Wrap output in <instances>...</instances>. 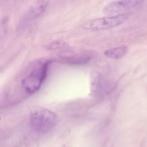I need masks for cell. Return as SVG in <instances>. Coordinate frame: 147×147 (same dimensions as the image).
Here are the masks:
<instances>
[{
	"label": "cell",
	"mask_w": 147,
	"mask_h": 147,
	"mask_svg": "<svg viewBox=\"0 0 147 147\" xmlns=\"http://www.w3.org/2000/svg\"><path fill=\"white\" fill-rule=\"evenodd\" d=\"M64 45H65V44L63 42L56 41L51 43L48 46V48L49 49L51 50L63 48L64 47Z\"/></svg>",
	"instance_id": "obj_8"
},
{
	"label": "cell",
	"mask_w": 147,
	"mask_h": 147,
	"mask_svg": "<svg viewBox=\"0 0 147 147\" xmlns=\"http://www.w3.org/2000/svg\"><path fill=\"white\" fill-rule=\"evenodd\" d=\"M30 120L32 126L35 130L39 132H46L55 126L57 119L53 112L41 107L32 111Z\"/></svg>",
	"instance_id": "obj_1"
},
{
	"label": "cell",
	"mask_w": 147,
	"mask_h": 147,
	"mask_svg": "<svg viewBox=\"0 0 147 147\" xmlns=\"http://www.w3.org/2000/svg\"><path fill=\"white\" fill-rule=\"evenodd\" d=\"M128 51V49L126 46H119L107 50L105 51L104 55L108 58L120 59L125 55Z\"/></svg>",
	"instance_id": "obj_6"
},
{
	"label": "cell",
	"mask_w": 147,
	"mask_h": 147,
	"mask_svg": "<svg viewBox=\"0 0 147 147\" xmlns=\"http://www.w3.org/2000/svg\"><path fill=\"white\" fill-rule=\"evenodd\" d=\"M51 62V61H47L24 77L21 84L26 92L33 94L40 89L46 79L48 69Z\"/></svg>",
	"instance_id": "obj_2"
},
{
	"label": "cell",
	"mask_w": 147,
	"mask_h": 147,
	"mask_svg": "<svg viewBox=\"0 0 147 147\" xmlns=\"http://www.w3.org/2000/svg\"><path fill=\"white\" fill-rule=\"evenodd\" d=\"M142 1H119L109 3L104 7L103 13L108 16H114L125 13L138 8L142 5Z\"/></svg>",
	"instance_id": "obj_4"
},
{
	"label": "cell",
	"mask_w": 147,
	"mask_h": 147,
	"mask_svg": "<svg viewBox=\"0 0 147 147\" xmlns=\"http://www.w3.org/2000/svg\"><path fill=\"white\" fill-rule=\"evenodd\" d=\"M130 14L125 13L94 19L88 22L84 28L90 30L97 31L117 27L126 21Z\"/></svg>",
	"instance_id": "obj_3"
},
{
	"label": "cell",
	"mask_w": 147,
	"mask_h": 147,
	"mask_svg": "<svg viewBox=\"0 0 147 147\" xmlns=\"http://www.w3.org/2000/svg\"><path fill=\"white\" fill-rule=\"evenodd\" d=\"M64 60L67 63L74 65H82L90 61L91 58L88 56L71 55L64 57Z\"/></svg>",
	"instance_id": "obj_7"
},
{
	"label": "cell",
	"mask_w": 147,
	"mask_h": 147,
	"mask_svg": "<svg viewBox=\"0 0 147 147\" xmlns=\"http://www.w3.org/2000/svg\"><path fill=\"white\" fill-rule=\"evenodd\" d=\"M48 5V1H38L32 4L22 18L19 24V29L24 30L28 27L44 13Z\"/></svg>",
	"instance_id": "obj_5"
}]
</instances>
